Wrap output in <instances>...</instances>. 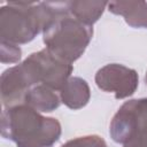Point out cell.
Segmentation results:
<instances>
[{"mask_svg":"<svg viewBox=\"0 0 147 147\" xmlns=\"http://www.w3.org/2000/svg\"><path fill=\"white\" fill-rule=\"evenodd\" d=\"M61 133L56 118L44 117L25 103L7 107L1 114V134L17 147H53Z\"/></svg>","mask_w":147,"mask_h":147,"instance_id":"cell-1","label":"cell"},{"mask_svg":"<svg viewBox=\"0 0 147 147\" xmlns=\"http://www.w3.org/2000/svg\"><path fill=\"white\" fill-rule=\"evenodd\" d=\"M42 36L46 49L62 61L72 64L88 46L93 29L72 17L70 13H65L52 21Z\"/></svg>","mask_w":147,"mask_h":147,"instance_id":"cell-2","label":"cell"},{"mask_svg":"<svg viewBox=\"0 0 147 147\" xmlns=\"http://www.w3.org/2000/svg\"><path fill=\"white\" fill-rule=\"evenodd\" d=\"M21 64L33 86L42 84L54 91L62 90L74 70L72 64L56 57L46 48L32 53Z\"/></svg>","mask_w":147,"mask_h":147,"instance_id":"cell-3","label":"cell"},{"mask_svg":"<svg viewBox=\"0 0 147 147\" xmlns=\"http://www.w3.org/2000/svg\"><path fill=\"white\" fill-rule=\"evenodd\" d=\"M115 126L124 147H147V98L124 102L115 114Z\"/></svg>","mask_w":147,"mask_h":147,"instance_id":"cell-4","label":"cell"},{"mask_svg":"<svg viewBox=\"0 0 147 147\" xmlns=\"http://www.w3.org/2000/svg\"><path fill=\"white\" fill-rule=\"evenodd\" d=\"M94 79L100 90L114 93L116 99L131 96L137 91L139 84L137 71L118 63H109L100 68Z\"/></svg>","mask_w":147,"mask_h":147,"instance_id":"cell-5","label":"cell"},{"mask_svg":"<svg viewBox=\"0 0 147 147\" xmlns=\"http://www.w3.org/2000/svg\"><path fill=\"white\" fill-rule=\"evenodd\" d=\"M0 83L1 100L6 108L23 103L26 93L32 87L21 64L6 69L1 75Z\"/></svg>","mask_w":147,"mask_h":147,"instance_id":"cell-6","label":"cell"},{"mask_svg":"<svg viewBox=\"0 0 147 147\" xmlns=\"http://www.w3.org/2000/svg\"><path fill=\"white\" fill-rule=\"evenodd\" d=\"M108 10L124 17L132 28L147 29V2L146 1H111L108 2Z\"/></svg>","mask_w":147,"mask_h":147,"instance_id":"cell-7","label":"cell"},{"mask_svg":"<svg viewBox=\"0 0 147 147\" xmlns=\"http://www.w3.org/2000/svg\"><path fill=\"white\" fill-rule=\"evenodd\" d=\"M61 102L72 110L85 107L91 98V90L87 82L80 77H70L60 91Z\"/></svg>","mask_w":147,"mask_h":147,"instance_id":"cell-8","label":"cell"},{"mask_svg":"<svg viewBox=\"0 0 147 147\" xmlns=\"http://www.w3.org/2000/svg\"><path fill=\"white\" fill-rule=\"evenodd\" d=\"M24 103L32 107L37 111L51 113L60 107L61 98L55 93L54 90L39 84L29 90L25 95Z\"/></svg>","mask_w":147,"mask_h":147,"instance_id":"cell-9","label":"cell"},{"mask_svg":"<svg viewBox=\"0 0 147 147\" xmlns=\"http://www.w3.org/2000/svg\"><path fill=\"white\" fill-rule=\"evenodd\" d=\"M108 6L107 1H93V0H80V1H68V9L72 17L79 22L92 26L103 14V10Z\"/></svg>","mask_w":147,"mask_h":147,"instance_id":"cell-10","label":"cell"},{"mask_svg":"<svg viewBox=\"0 0 147 147\" xmlns=\"http://www.w3.org/2000/svg\"><path fill=\"white\" fill-rule=\"evenodd\" d=\"M61 147H107V144L100 136L90 134L71 139L63 144Z\"/></svg>","mask_w":147,"mask_h":147,"instance_id":"cell-11","label":"cell"},{"mask_svg":"<svg viewBox=\"0 0 147 147\" xmlns=\"http://www.w3.org/2000/svg\"><path fill=\"white\" fill-rule=\"evenodd\" d=\"M22 51L18 45L0 41V57L2 63H16L20 61Z\"/></svg>","mask_w":147,"mask_h":147,"instance_id":"cell-12","label":"cell"},{"mask_svg":"<svg viewBox=\"0 0 147 147\" xmlns=\"http://www.w3.org/2000/svg\"><path fill=\"white\" fill-rule=\"evenodd\" d=\"M145 82H146V84H147V71H146V76H145Z\"/></svg>","mask_w":147,"mask_h":147,"instance_id":"cell-13","label":"cell"}]
</instances>
